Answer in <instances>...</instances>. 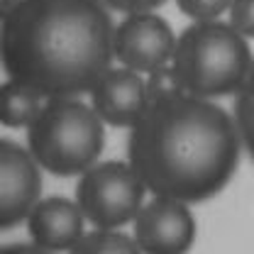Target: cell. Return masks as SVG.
Here are the masks:
<instances>
[{
  "mask_svg": "<svg viewBox=\"0 0 254 254\" xmlns=\"http://www.w3.org/2000/svg\"><path fill=\"white\" fill-rule=\"evenodd\" d=\"M147 186L129 161H100L86 169L76 186V203L93 227H123L137 218Z\"/></svg>",
  "mask_w": 254,
  "mask_h": 254,
  "instance_id": "cell-5",
  "label": "cell"
},
{
  "mask_svg": "<svg viewBox=\"0 0 254 254\" xmlns=\"http://www.w3.org/2000/svg\"><path fill=\"white\" fill-rule=\"evenodd\" d=\"M42 98L39 91L7 78L0 91V123L5 127H30L44 105Z\"/></svg>",
  "mask_w": 254,
  "mask_h": 254,
  "instance_id": "cell-11",
  "label": "cell"
},
{
  "mask_svg": "<svg viewBox=\"0 0 254 254\" xmlns=\"http://www.w3.org/2000/svg\"><path fill=\"white\" fill-rule=\"evenodd\" d=\"M83 213L78 203L68 198H44L32 208L27 218V232L32 242L44 252H71L83 232Z\"/></svg>",
  "mask_w": 254,
  "mask_h": 254,
  "instance_id": "cell-10",
  "label": "cell"
},
{
  "mask_svg": "<svg viewBox=\"0 0 254 254\" xmlns=\"http://www.w3.org/2000/svg\"><path fill=\"white\" fill-rule=\"evenodd\" d=\"M91 103L105 125L132 127L149 105L147 81L127 66H110L91 88Z\"/></svg>",
  "mask_w": 254,
  "mask_h": 254,
  "instance_id": "cell-9",
  "label": "cell"
},
{
  "mask_svg": "<svg viewBox=\"0 0 254 254\" xmlns=\"http://www.w3.org/2000/svg\"><path fill=\"white\" fill-rule=\"evenodd\" d=\"M147 76H149L147 78L149 103L152 100H161V98H171V95H176V93H184V88H181V83H179V78H176V73H174L171 66H161V68L147 73Z\"/></svg>",
  "mask_w": 254,
  "mask_h": 254,
  "instance_id": "cell-15",
  "label": "cell"
},
{
  "mask_svg": "<svg viewBox=\"0 0 254 254\" xmlns=\"http://www.w3.org/2000/svg\"><path fill=\"white\" fill-rule=\"evenodd\" d=\"M39 161L17 142H0V230H12L27 220L39 203L42 174Z\"/></svg>",
  "mask_w": 254,
  "mask_h": 254,
  "instance_id": "cell-8",
  "label": "cell"
},
{
  "mask_svg": "<svg viewBox=\"0 0 254 254\" xmlns=\"http://www.w3.org/2000/svg\"><path fill=\"white\" fill-rule=\"evenodd\" d=\"M242 139L213 100L176 93L152 100L129 127L127 161L154 195L203 203L235 176Z\"/></svg>",
  "mask_w": 254,
  "mask_h": 254,
  "instance_id": "cell-1",
  "label": "cell"
},
{
  "mask_svg": "<svg viewBox=\"0 0 254 254\" xmlns=\"http://www.w3.org/2000/svg\"><path fill=\"white\" fill-rule=\"evenodd\" d=\"M227 15H230V25L242 37L254 39V0H232Z\"/></svg>",
  "mask_w": 254,
  "mask_h": 254,
  "instance_id": "cell-16",
  "label": "cell"
},
{
  "mask_svg": "<svg viewBox=\"0 0 254 254\" xmlns=\"http://www.w3.org/2000/svg\"><path fill=\"white\" fill-rule=\"evenodd\" d=\"M105 144L103 120L93 105L76 95L47 98L27 127V149L54 176H76L91 169Z\"/></svg>",
  "mask_w": 254,
  "mask_h": 254,
  "instance_id": "cell-4",
  "label": "cell"
},
{
  "mask_svg": "<svg viewBox=\"0 0 254 254\" xmlns=\"http://www.w3.org/2000/svg\"><path fill=\"white\" fill-rule=\"evenodd\" d=\"M73 254H137L139 245L137 240L127 237L113 227H98L93 232L83 235L76 247L71 250Z\"/></svg>",
  "mask_w": 254,
  "mask_h": 254,
  "instance_id": "cell-12",
  "label": "cell"
},
{
  "mask_svg": "<svg viewBox=\"0 0 254 254\" xmlns=\"http://www.w3.org/2000/svg\"><path fill=\"white\" fill-rule=\"evenodd\" d=\"M134 240L139 252L147 254H184L195 240V218L189 203L154 195L139 208L134 218Z\"/></svg>",
  "mask_w": 254,
  "mask_h": 254,
  "instance_id": "cell-7",
  "label": "cell"
},
{
  "mask_svg": "<svg viewBox=\"0 0 254 254\" xmlns=\"http://www.w3.org/2000/svg\"><path fill=\"white\" fill-rule=\"evenodd\" d=\"M232 0H176L179 10L190 17L193 22H208V20H218L222 12L230 10Z\"/></svg>",
  "mask_w": 254,
  "mask_h": 254,
  "instance_id": "cell-14",
  "label": "cell"
},
{
  "mask_svg": "<svg viewBox=\"0 0 254 254\" xmlns=\"http://www.w3.org/2000/svg\"><path fill=\"white\" fill-rule=\"evenodd\" d=\"M113 32L100 0H17L2 12V68L44 98H78L115 59Z\"/></svg>",
  "mask_w": 254,
  "mask_h": 254,
  "instance_id": "cell-2",
  "label": "cell"
},
{
  "mask_svg": "<svg viewBox=\"0 0 254 254\" xmlns=\"http://www.w3.org/2000/svg\"><path fill=\"white\" fill-rule=\"evenodd\" d=\"M176 39L169 22L157 12H132L113 32V54L137 73H152L169 66L176 52Z\"/></svg>",
  "mask_w": 254,
  "mask_h": 254,
  "instance_id": "cell-6",
  "label": "cell"
},
{
  "mask_svg": "<svg viewBox=\"0 0 254 254\" xmlns=\"http://www.w3.org/2000/svg\"><path fill=\"white\" fill-rule=\"evenodd\" d=\"M247 37L230 22H193L179 34L171 68L184 88L195 98H222L237 93L252 71Z\"/></svg>",
  "mask_w": 254,
  "mask_h": 254,
  "instance_id": "cell-3",
  "label": "cell"
},
{
  "mask_svg": "<svg viewBox=\"0 0 254 254\" xmlns=\"http://www.w3.org/2000/svg\"><path fill=\"white\" fill-rule=\"evenodd\" d=\"M232 118H235V125H237L240 139H242V149H247V154L254 161V64L250 76L235 93Z\"/></svg>",
  "mask_w": 254,
  "mask_h": 254,
  "instance_id": "cell-13",
  "label": "cell"
},
{
  "mask_svg": "<svg viewBox=\"0 0 254 254\" xmlns=\"http://www.w3.org/2000/svg\"><path fill=\"white\" fill-rule=\"evenodd\" d=\"M15 2H17V0H2V12H5V10H10Z\"/></svg>",
  "mask_w": 254,
  "mask_h": 254,
  "instance_id": "cell-18",
  "label": "cell"
},
{
  "mask_svg": "<svg viewBox=\"0 0 254 254\" xmlns=\"http://www.w3.org/2000/svg\"><path fill=\"white\" fill-rule=\"evenodd\" d=\"M100 2L110 10L132 15V12H152V10L161 7L166 0H100Z\"/></svg>",
  "mask_w": 254,
  "mask_h": 254,
  "instance_id": "cell-17",
  "label": "cell"
}]
</instances>
